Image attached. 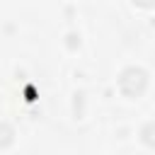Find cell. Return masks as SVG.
<instances>
[{
  "label": "cell",
  "instance_id": "cell-2",
  "mask_svg": "<svg viewBox=\"0 0 155 155\" xmlns=\"http://www.w3.org/2000/svg\"><path fill=\"white\" fill-rule=\"evenodd\" d=\"M15 140V131H12V126L10 124H0V148H5V145H10Z\"/></svg>",
  "mask_w": 155,
  "mask_h": 155
},
{
  "label": "cell",
  "instance_id": "cell-3",
  "mask_svg": "<svg viewBox=\"0 0 155 155\" xmlns=\"http://www.w3.org/2000/svg\"><path fill=\"white\" fill-rule=\"evenodd\" d=\"M136 5H140V7H150L153 5V0H133Z\"/></svg>",
  "mask_w": 155,
  "mask_h": 155
},
{
  "label": "cell",
  "instance_id": "cell-1",
  "mask_svg": "<svg viewBox=\"0 0 155 155\" xmlns=\"http://www.w3.org/2000/svg\"><path fill=\"white\" fill-rule=\"evenodd\" d=\"M148 87V73L143 68H126L119 78V90L126 97H138Z\"/></svg>",
  "mask_w": 155,
  "mask_h": 155
}]
</instances>
